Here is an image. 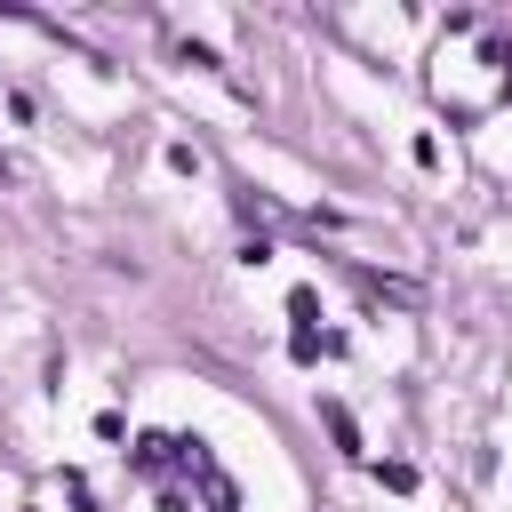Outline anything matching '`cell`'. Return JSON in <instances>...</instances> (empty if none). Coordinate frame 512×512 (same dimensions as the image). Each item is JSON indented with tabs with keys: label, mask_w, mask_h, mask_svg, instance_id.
Here are the masks:
<instances>
[{
	"label": "cell",
	"mask_w": 512,
	"mask_h": 512,
	"mask_svg": "<svg viewBox=\"0 0 512 512\" xmlns=\"http://www.w3.org/2000/svg\"><path fill=\"white\" fill-rule=\"evenodd\" d=\"M200 480H208V512H240V496H232V480L216 472V456H200Z\"/></svg>",
	"instance_id": "cell-3"
},
{
	"label": "cell",
	"mask_w": 512,
	"mask_h": 512,
	"mask_svg": "<svg viewBox=\"0 0 512 512\" xmlns=\"http://www.w3.org/2000/svg\"><path fill=\"white\" fill-rule=\"evenodd\" d=\"M288 320H296V336H312V320H320V296H312V288H296V296H288Z\"/></svg>",
	"instance_id": "cell-4"
},
{
	"label": "cell",
	"mask_w": 512,
	"mask_h": 512,
	"mask_svg": "<svg viewBox=\"0 0 512 512\" xmlns=\"http://www.w3.org/2000/svg\"><path fill=\"white\" fill-rule=\"evenodd\" d=\"M360 296H384V304H424L416 280H384V272H360Z\"/></svg>",
	"instance_id": "cell-1"
},
{
	"label": "cell",
	"mask_w": 512,
	"mask_h": 512,
	"mask_svg": "<svg viewBox=\"0 0 512 512\" xmlns=\"http://www.w3.org/2000/svg\"><path fill=\"white\" fill-rule=\"evenodd\" d=\"M176 56H184V64H200V72H224V56H216V48H208V40H184V48H176Z\"/></svg>",
	"instance_id": "cell-5"
},
{
	"label": "cell",
	"mask_w": 512,
	"mask_h": 512,
	"mask_svg": "<svg viewBox=\"0 0 512 512\" xmlns=\"http://www.w3.org/2000/svg\"><path fill=\"white\" fill-rule=\"evenodd\" d=\"M160 512H192V496H176V488H168V496H160Z\"/></svg>",
	"instance_id": "cell-7"
},
{
	"label": "cell",
	"mask_w": 512,
	"mask_h": 512,
	"mask_svg": "<svg viewBox=\"0 0 512 512\" xmlns=\"http://www.w3.org/2000/svg\"><path fill=\"white\" fill-rule=\"evenodd\" d=\"M320 424H328V440H336L344 456H360V424H352V408H344V400H328V408H320Z\"/></svg>",
	"instance_id": "cell-2"
},
{
	"label": "cell",
	"mask_w": 512,
	"mask_h": 512,
	"mask_svg": "<svg viewBox=\"0 0 512 512\" xmlns=\"http://www.w3.org/2000/svg\"><path fill=\"white\" fill-rule=\"evenodd\" d=\"M376 480H384V488H392V496H408V488H416V464H400V456H392V464H384V472H376Z\"/></svg>",
	"instance_id": "cell-6"
}]
</instances>
